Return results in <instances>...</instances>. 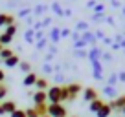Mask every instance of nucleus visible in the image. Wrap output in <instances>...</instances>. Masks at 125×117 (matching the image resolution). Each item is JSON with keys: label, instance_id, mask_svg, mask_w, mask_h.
Masks as SVG:
<instances>
[{"label": "nucleus", "instance_id": "obj_58", "mask_svg": "<svg viewBox=\"0 0 125 117\" xmlns=\"http://www.w3.org/2000/svg\"><path fill=\"white\" fill-rule=\"evenodd\" d=\"M2 50H4V46H2V44H0V51H2Z\"/></svg>", "mask_w": 125, "mask_h": 117}, {"label": "nucleus", "instance_id": "obj_49", "mask_svg": "<svg viewBox=\"0 0 125 117\" xmlns=\"http://www.w3.org/2000/svg\"><path fill=\"white\" fill-rule=\"evenodd\" d=\"M110 48H112V50H114V51H118V50H121V46H120V42H114V44H112V46H110Z\"/></svg>", "mask_w": 125, "mask_h": 117}, {"label": "nucleus", "instance_id": "obj_16", "mask_svg": "<svg viewBox=\"0 0 125 117\" xmlns=\"http://www.w3.org/2000/svg\"><path fill=\"white\" fill-rule=\"evenodd\" d=\"M19 64H20V58H19V55H11L9 58H6V60H4V66H8V68L19 66Z\"/></svg>", "mask_w": 125, "mask_h": 117}, {"label": "nucleus", "instance_id": "obj_60", "mask_svg": "<svg viewBox=\"0 0 125 117\" xmlns=\"http://www.w3.org/2000/svg\"><path fill=\"white\" fill-rule=\"evenodd\" d=\"M68 117H74V115H68Z\"/></svg>", "mask_w": 125, "mask_h": 117}, {"label": "nucleus", "instance_id": "obj_30", "mask_svg": "<svg viewBox=\"0 0 125 117\" xmlns=\"http://www.w3.org/2000/svg\"><path fill=\"white\" fill-rule=\"evenodd\" d=\"M42 71H44L46 75H53V73H55L53 66H52V64H48V62H44V64H42Z\"/></svg>", "mask_w": 125, "mask_h": 117}, {"label": "nucleus", "instance_id": "obj_41", "mask_svg": "<svg viewBox=\"0 0 125 117\" xmlns=\"http://www.w3.org/2000/svg\"><path fill=\"white\" fill-rule=\"evenodd\" d=\"M70 35H72V31L68 27H62L61 29V39H66V37H70Z\"/></svg>", "mask_w": 125, "mask_h": 117}, {"label": "nucleus", "instance_id": "obj_15", "mask_svg": "<svg viewBox=\"0 0 125 117\" xmlns=\"http://www.w3.org/2000/svg\"><path fill=\"white\" fill-rule=\"evenodd\" d=\"M24 40L28 44H35V31H33V27H28L24 31Z\"/></svg>", "mask_w": 125, "mask_h": 117}, {"label": "nucleus", "instance_id": "obj_54", "mask_svg": "<svg viewBox=\"0 0 125 117\" xmlns=\"http://www.w3.org/2000/svg\"><path fill=\"white\" fill-rule=\"evenodd\" d=\"M72 15V9H64V17H66V18H68V17H70Z\"/></svg>", "mask_w": 125, "mask_h": 117}, {"label": "nucleus", "instance_id": "obj_17", "mask_svg": "<svg viewBox=\"0 0 125 117\" xmlns=\"http://www.w3.org/2000/svg\"><path fill=\"white\" fill-rule=\"evenodd\" d=\"M110 113H112V108H110V104H107V102H105V104L99 108V112L96 113V115H98V117H109Z\"/></svg>", "mask_w": 125, "mask_h": 117}, {"label": "nucleus", "instance_id": "obj_4", "mask_svg": "<svg viewBox=\"0 0 125 117\" xmlns=\"http://www.w3.org/2000/svg\"><path fill=\"white\" fill-rule=\"evenodd\" d=\"M81 40L86 44V46H92V48L98 46V39H96V35H94L90 29H88V31H85V33H81Z\"/></svg>", "mask_w": 125, "mask_h": 117}, {"label": "nucleus", "instance_id": "obj_61", "mask_svg": "<svg viewBox=\"0 0 125 117\" xmlns=\"http://www.w3.org/2000/svg\"><path fill=\"white\" fill-rule=\"evenodd\" d=\"M120 117H121V115H120Z\"/></svg>", "mask_w": 125, "mask_h": 117}, {"label": "nucleus", "instance_id": "obj_56", "mask_svg": "<svg viewBox=\"0 0 125 117\" xmlns=\"http://www.w3.org/2000/svg\"><path fill=\"white\" fill-rule=\"evenodd\" d=\"M121 15L125 17V6H121Z\"/></svg>", "mask_w": 125, "mask_h": 117}, {"label": "nucleus", "instance_id": "obj_39", "mask_svg": "<svg viewBox=\"0 0 125 117\" xmlns=\"http://www.w3.org/2000/svg\"><path fill=\"white\" fill-rule=\"evenodd\" d=\"M92 11L94 13H103V11H105V4H96L92 8Z\"/></svg>", "mask_w": 125, "mask_h": 117}, {"label": "nucleus", "instance_id": "obj_34", "mask_svg": "<svg viewBox=\"0 0 125 117\" xmlns=\"http://www.w3.org/2000/svg\"><path fill=\"white\" fill-rule=\"evenodd\" d=\"M33 13V8H22V9H19V17H28V15H31Z\"/></svg>", "mask_w": 125, "mask_h": 117}, {"label": "nucleus", "instance_id": "obj_18", "mask_svg": "<svg viewBox=\"0 0 125 117\" xmlns=\"http://www.w3.org/2000/svg\"><path fill=\"white\" fill-rule=\"evenodd\" d=\"M46 11H48V6L46 4H39V6L33 8V13H31V15H33V17H41L42 13H46Z\"/></svg>", "mask_w": 125, "mask_h": 117}, {"label": "nucleus", "instance_id": "obj_35", "mask_svg": "<svg viewBox=\"0 0 125 117\" xmlns=\"http://www.w3.org/2000/svg\"><path fill=\"white\" fill-rule=\"evenodd\" d=\"M6 95H8V88H6V84H0V102L6 99Z\"/></svg>", "mask_w": 125, "mask_h": 117}, {"label": "nucleus", "instance_id": "obj_8", "mask_svg": "<svg viewBox=\"0 0 125 117\" xmlns=\"http://www.w3.org/2000/svg\"><path fill=\"white\" fill-rule=\"evenodd\" d=\"M48 39H50L52 44H57L59 40H61V27L53 26L52 29H48Z\"/></svg>", "mask_w": 125, "mask_h": 117}, {"label": "nucleus", "instance_id": "obj_47", "mask_svg": "<svg viewBox=\"0 0 125 117\" xmlns=\"http://www.w3.org/2000/svg\"><path fill=\"white\" fill-rule=\"evenodd\" d=\"M55 75V82H57V86L62 82V79H64V75H61V73H53Z\"/></svg>", "mask_w": 125, "mask_h": 117}, {"label": "nucleus", "instance_id": "obj_3", "mask_svg": "<svg viewBox=\"0 0 125 117\" xmlns=\"http://www.w3.org/2000/svg\"><path fill=\"white\" fill-rule=\"evenodd\" d=\"M90 66H92V75L96 81H101L103 79V62L101 60H90Z\"/></svg>", "mask_w": 125, "mask_h": 117}, {"label": "nucleus", "instance_id": "obj_13", "mask_svg": "<svg viewBox=\"0 0 125 117\" xmlns=\"http://www.w3.org/2000/svg\"><path fill=\"white\" fill-rule=\"evenodd\" d=\"M105 104V101H101V99H96V101H92V102H88V110L92 113H98L99 112V108Z\"/></svg>", "mask_w": 125, "mask_h": 117}, {"label": "nucleus", "instance_id": "obj_25", "mask_svg": "<svg viewBox=\"0 0 125 117\" xmlns=\"http://www.w3.org/2000/svg\"><path fill=\"white\" fill-rule=\"evenodd\" d=\"M116 84H118V73H110L107 77V86H114L116 88Z\"/></svg>", "mask_w": 125, "mask_h": 117}, {"label": "nucleus", "instance_id": "obj_37", "mask_svg": "<svg viewBox=\"0 0 125 117\" xmlns=\"http://www.w3.org/2000/svg\"><path fill=\"white\" fill-rule=\"evenodd\" d=\"M11 24H15V15L8 13V15H6V27H8V26H11Z\"/></svg>", "mask_w": 125, "mask_h": 117}, {"label": "nucleus", "instance_id": "obj_38", "mask_svg": "<svg viewBox=\"0 0 125 117\" xmlns=\"http://www.w3.org/2000/svg\"><path fill=\"white\" fill-rule=\"evenodd\" d=\"M9 117H26V110H19V108H17Z\"/></svg>", "mask_w": 125, "mask_h": 117}, {"label": "nucleus", "instance_id": "obj_21", "mask_svg": "<svg viewBox=\"0 0 125 117\" xmlns=\"http://www.w3.org/2000/svg\"><path fill=\"white\" fill-rule=\"evenodd\" d=\"M19 70L22 71L24 75H28V73H31V64L28 62V60H20V64H19Z\"/></svg>", "mask_w": 125, "mask_h": 117}, {"label": "nucleus", "instance_id": "obj_53", "mask_svg": "<svg viewBox=\"0 0 125 117\" xmlns=\"http://www.w3.org/2000/svg\"><path fill=\"white\" fill-rule=\"evenodd\" d=\"M4 77H6V75H4V70H0V84L4 82Z\"/></svg>", "mask_w": 125, "mask_h": 117}, {"label": "nucleus", "instance_id": "obj_29", "mask_svg": "<svg viewBox=\"0 0 125 117\" xmlns=\"http://www.w3.org/2000/svg\"><path fill=\"white\" fill-rule=\"evenodd\" d=\"M11 55H15V53H13V51L9 50V48H4V50L0 51V58H2V60H6V58H9V57H11Z\"/></svg>", "mask_w": 125, "mask_h": 117}, {"label": "nucleus", "instance_id": "obj_42", "mask_svg": "<svg viewBox=\"0 0 125 117\" xmlns=\"http://www.w3.org/2000/svg\"><path fill=\"white\" fill-rule=\"evenodd\" d=\"M48 53L55 55V53H57V46H55V44H50V46H48Z\"/></svg>", "mask_w": 125, "mask_h": 117}, {"label": "nucleus", "instance_id": "obj_43", "mask_svg": "<svg viewBox=\"0 0 125 117\" xmlns=\"http://www.w3.org/2000/svg\"><path fill=\"white\" fill-rule=\"evenodd\" d=\"M72 39H74V42H77V40H81V33H79V31H72Z\"/></svg>", "mask_w": 125, "mask_h": 117}, {"label": "nucleus", "instance_id": "obj_9", "mask_svg": "<svg viewBox=\"0 0 125 117\" xmlns=\"http://www.w3.org/2000/svg\"><path fill=\"white\" fill-rule=\"evenodd\" d=\"M103 48H99V46H94L92 50L88 51V60H101V55H103Z\"/></svg>", "mask_w": 125, "mask_h": 117}, {"label": "nucleus", "instance_id": "obj_27", "mask_svg": "<svg viewBox=\"0 0 125 117\" xmlns=\"http://www.w3.org/2000/svg\"><path fill=\"white\" fill-rule=\"evenodd\" d=\"M105 13H92V22H105Z\"/></svg>", "mask_w": 125, "mask_h": 117}, {"label": "nucleus", "instance_id": "obj_23", "mask_svg": "<svg viewBox=\"0 0 125 117\" xmlns=\"http://www.w3.org/2000/svg\"><path fill=\"white\" fill-rule=\"evenodd\" d=\"M17 29H19V26H17V22H15V24H11V26L4 27V33H6V35H9V37H15L17 35Z\"/></svg>", "mask_w": 125, "mask_h": 117}, {"label": "nucleus", "instance_id": "obj_46", "mask_svg": "<svg viewBox=\"0 0 125 117\" xmlns=\"http://www.w3.org/2000/svg\"><path fill=\"white\" fill-rule=\"evenodd\" d=\"M103 44H105V46H112V44H114V39H110V37H105V39H103Z\"/></svg>", "mask_w": 125, "mask_h": 117}, {"label": "nucleus", "instance_id": "obj_5", "mask_svg": "<svg viewBox=\"0 0 125 117\" xmlns=\"http://www.w3.org/2000/svg\"><path fill=\"white\" fill-rule=\"evenodd\" d=\"M83 99H85L86 102H92L96 101L98 97V92H96V88H92V86H88V88H83Z\"/></svg>", "mask_w": 125, "mask_h": 117}, {"label": "nucleus", "instance_id": "obj_6", "mask_svg": "<svg viewBox=\"0 0 125 117\" xmlns=\"http://www.w3.org/2000/svg\"><path fill=\"white\" fill-rule=\"evenodd\" d=\"M66 92H68V95H70V101H74L79 92H83V86L79 84V82H72V84L66 86Z\"/></svg>", "mask_w": 125, "mask_h": 117}, {"label": "nucleus", "instance_id": "obj_50", "mask_svg": "<svg viewBox=\"0 0 125 117\" xmlns=\"http://www.w3.org/2000/svg\"><path fill=\"white\" fill-rule=\"evenodd\" d=\"M110 4H112L114 8H121V4H120V0H110Z\"/></svg>", "mask_w": 125, "mask_h": 117}, {"label": "nucleus", "instance_id": "obj_59", "mask_svg": "<svg viewBox=\"0 0 125 117\" xmlns=\"http://www.w3.org/2000/svg\"><path fill=\"white\" fill-rule=\"evenodd\" d=\"M42 117H50V115H42Z\"/></svg>", "mask_w": 125, "mask_h": 117}, {"label": "nucleus", "instance_id": "obj_48", "mask_svg": "<svg viewBox=\"0 0 125 117\" xmlns=\"http://www.w3.org/2000/svg\"><path fill=\"white\" fill-rule=\"evenodd\" d=\"M118 82H125V71H120V73H118Z\"/></svg>", "mask_w": 125, "mask_h": 117}, {"label": "nucleus", "instance_id": "obj_33", "mask_svg": "<svg viewBox=\"0 0 125 117\" xmlns=\"http://www.w3.org/2000/svg\"><path fill=\"white\" fill-rule=\"evenodd\" d=\"M101 62H112V53H110V51H103Z\"/></svg>", "mask_w": 125, "mask_h": 117}, {"label": "nucleus", "instance_id": "obj_32", "mask_svg": "<svg viewBox=\"0 0 125 117\" xmlns=\"http://www.w3.org/2000/svg\"><path fill=\"white\" fill-rule=\"evenodd\" d=\"M26 117H41V115H39V112L35 110V106H31V108L26 110Z\"/></svg>", "mask_w": 125, "mask_h": 117}, {"label": "nucleus", "instance_id": "obj_28", "mask_svg": "<svg viewBox=\"0 0 125 117\" xmlns=\"http://www.w3.org/2000/svg\"><path fill=\"white\" fill-rule=\"evenodd\" d=\"M74 57L75 58H88V51L86 50H74Z\"/></svg>", "mask_w": 125, "mask_h": 117}, {"label": "nucleus", "instance_id": "obj_10", "mask_svg": "<svg viewBox=\"0 0 125 117\" xmlns=\"http://www.w3.org/2000/svg\"><path fill=\"white\" fill-rule=\"evenodd\" d=\"M109 104H110V108H112V110H118V112H121V108L125 106V95H120V97H116L114 101H110Z\"/></svg>", "mask_w": 125, "mask_h": 117}, {"label": "nucleus", "instance_id": "obj_31", "mask_svg": "<svg viewBox=\"0 0 125 117\" xmlns=\"http://www.w3.org/2000/svg\"><path fill=\"white\" fill-rule=\"evenodd\" d=\"M48 42H50V39H48V37H44L42 40H39V42H35V48H37V50H44Z\"/></svg>", "mask_w": 125, "mask_h": 117}, {"label": "nucleus", "instance_id": "obj_26", "mask_svg": "<svg viewBox=\"0 0 125 117\" xmlns=\"http://www.w3.org/2000/svg\"><path fill=\"white\" fill-rule=\"evenodd\" d=\"M35 110L39 112V115H41V117H42V115H48V102H46V104H37V106H35Z\"/></svg>", "mask_w": 125, "mask_h": 117}, {"label": "nucleus", "instance_id": "obj_12", "mask_svg": "<svg viewBox=\"0 0 125 117\" xmlns=\"http://www.w3.org/2000/svg\"><path fill=\"white\" fill-rule=\"evenodd\" d=\"M103 93H105L107 97L110 99V101H114L116 97H120V93H118V90L114 88V86H105V90H103Z\"/></svg>", "mask_w": 125, "mask_h": 117}, {"label": "nucleus", "instance_id": "obj_36", "mask_svg": "<svg viewBox=\"0 0 125 117\" xmlns=\"http://www.w3.org/2000/svg\"><path fill=\"white\" fill-rule=\"evenodd\" d=\"M41 26H42V29H46V27L52 26V17H44L42 22H41Z\"/></svg>", "mask_w": 125, "mask_h": 117}, {"label": "nucleus", "instance_id": "obj_55", "mask_svg": "<svg viewBox=\"0 0 125 117\" xmlns=\"http://www.w3.org/2000/svg\"><path fill=\"white\" fill-rule=\"evenodd\" d=\"M120 46H121V50H125V37L121 39V42H120Z\"/></svg>", "mask_w": 125, "mask_h": 117}, {"label": "nucleus", "instance_id": "obj_1", "mask_svg": "<svg viewBox=\"0 0 125 117\" xmlns=\"http://www.w3.org/2000/svg\"><path fill=\"white\" fill-rule=\"evenodd\" d=\"M48 101H50V104H61V102L64 101H70V95H68L66 92V86H52V88H48Z\"/></svg>", "mask_w": 125, "mask_h": 117}, {"label": "nucleus", "instance_id": "obj_51", "mask_svg": "<svg viewBox=\"0 0 125 117\" xmlns=\"http://www.w3.org/2000/svg\"><path fill=\"white\" fill-rule=\"evenodd\" d=\"M98 4V2H96V0H90V2H86V8H94V6Z\"/></svg>", "mask_w": 125, "mask_h": 117}, {"label": "nucleus", "instance_id": "obj_57", "mask_svg": "<svg viewBox=\"0 0 125 117\" xmlns=\"http://www.w3.org/2000/svg\"><path fill=\"white\" fill-rule=\"evenodd\" d=\"M0 115H4V108H2V104H0Z\"/></svg>", "mask_w": 125, "mask_h": 117}, {"label": "nucleus", "instance_id": "obj_40", "mask_svg": "<svg viewBox=\"0 0 125 117\" xmlns=\"http://www.w3.org/2000/svg\"><path fill=\"white\" fill-rule=\"evenodd\" d=\"M86 44L83 42V40H77V42H74V50H85Z\"/></svg>", "mask_w": 125, "mask_h": 117}, {"label": "nucleus", "instance_id": "obj_2", "mask_svg": "<svg viewBox=\"0 0 125 117\" xmlns=\"http://www.w3.org/2000/svg\"><path fill=\"white\" fill-rule=\"evenodd\" d=\"M48 115L50 117H68V112L62 104H48Z\"/></svg>", "mask_w": 125, "mask_h": 117}, {"label": "nucleus", "instance_id": "obj_11", "mask_svg": "<svg viewBox=\"0 0 125 117\" xmlns=\"http://www.w3.org/2000/svg\"><path fill=\"white\" fill-rule=\"evenodd\" d=\"M0 104H2V108H4V113H9V115L17 110V102L15 101H2Z\"/></svg>", "mask_w": 125, "mask_h": 117}, {"label": "nucleus", "instance_id": "obj_45", "mask_svg": "<svg viewBox=\"0 0 125 117\" xmlns=\"http://www.w3.org/2000/svg\"><path fill=\"white\" fill-rule=\"evenodd\" d=\"M94 35H96V39H98V40H99V39H101V40L105 39V33H103L101 29H98V31H94Z\"/></svg>", "mask_w": 125, "mask_h": 117}, {"label": "nucleus", "instance_id": "obj_44", "mask_svg": "<svg viewBox=\"0 0 125 117\" xmlns=\"http://www.w3.org/2000/svg\"><path fill=\"white\" fill-rule=\"evenodd\" d=\"M6 15L8 13H0V27H6Z\"/></svg>", "mask_w": 125, "mask_h": 117}, {"label": "nucleus", "instance_id": "obj_22", "mask_svg": "<svg viewBox=\"0 0 125 117\" xmlns=\"http://www.w3.org/2000/svg\"><path fill=\"white\" fill-rule=\"evenodd\" d=\"M35 88H37V90L46 92V88H48V81H46L44 77H39V79H37V82H35Z\"/></svg>", "mask_w": 125, "mask_h": 117}, {"label": "nucleus", "instance_id": "obj_14", "mask_svg": "<svg viewBox=\"0 0 125 117\" xmlns=\"http://www.w3.org/2000/svg\"><path fill=\"white\" fill-rule=\"evenodd\" d=\"M37 79H39V77H37V75H35V73H33V71H31V73H28V75H26V77H24V81H22V84H24V86H35V82H37Z\"/></svg>", "mask_w": 125, "mask_h": 117}, {"label": "nucleus", "instance_id": "obj_20", "mask_svg": "<svg viewBox=\"0 0 125 117\" xmlns=\"http://www.w3.org/2000/svg\"><path fill=\"white\" fill-rule=\"evenodd\" d=\"M52 11H53L57 17H61V18L64 17V9L61 8V4H59V2H52Z\"/></svg>", "mask_w": 125, "mask_h": 117}, {"label": "nucleus", "instance_id": "obj_24", "mask_svg": "<svg viewBox=\"0 0 125 117\" xmlns=\"http://www.w3.org/2000/svg\"><path fill=\"white\" fill-rule=\"evenodd\" d=\"M13 42V37H9V35H6V33H0V44L2 46H8V44H11Z\"/></svg>", "mask_w": 125, "mask_h": 117}, {"label": "nucleus", "instance_id": "obj_52", "mask_svg": "<svg viewBox=\"0 0 125 117\" xmlns=\"http://www.w3.org/2000/svg\"><path fill=\"white\" fill-rule=\"evenodd\" d=\"M52 58H53V55H50V53H48V55H46V57H44V60H46V62H48V64H50V62H52Z\"/></svg>", "mask_w": 125, "mask_h": 117}, {"label": "nucleus", "instance_id": "obj_7", "mask_svg": "<svg viewBox=\"0 0 125 117\" xmlns=\"http://www.w3.org/2000/svg\"><path fill=\"white\" fill-rule=\"evenodd\" d=\"M31 99H33V104H35V106L37 104H46V102H48V93L42 92V90H37Z\"/></svg>", "mask_w": 125, "mask_h": 117}, {"label": "nucleus", "instance_id": "obj_19", "mask_svg": "<svg viewBox=\"0 0 125 117\" xmlns=\"http://www.w3.org/2000/svg\"><path fill=\"white\" fill-rule=\"evenodd\" d=\"M88 27H90V24L86 22V20H79V22L75 24V31L85 33V31H88Z\"/></svg>", "mask_w": 125, "mask_h": 117}]
</instances>
